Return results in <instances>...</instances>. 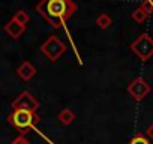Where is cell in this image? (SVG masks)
<instances>
[{"label":"cell","instance_id":"cell-1","mask_svg":"<svg viewBox=\"0 0 153 144\" xmlns=\"http://www.w3.org/2000/svg\"><path fill=\"white\" fill-rule=\"evenodd\" d=\"M76 11L74 0H41L36 12L54 29H60Z\"/></svg>","mask_w":153,"mask_h":144},{"label":"cell","instance_id":"cell-2","mask_svg":"<svg viewBox=\"0 0 153 144\" xmlns=\"http://www.w3.org/2000/svg\"><path fill=\"white\" fill-rule=\"evenodd\" d=\"M8 120H9V123L14 128H17L21 132H26L27 129L33 128L38 123L39 117H38V114L35 111H29V110H12L11 114L8 116Z\"/></svg>","mask_w":153,"mask_h":144},{"label":"cell","instance_id":"cell-3","mask_svg":"<svg viewBox=\"0 0 153 144\" xmlns=\"http://www.w3.org/2000/svg\"><path fill=\"white\" fill-rule=\"evenodd\" d=\"M41 51L44 53V56H47L51 62H56L59 57H62V54L66 51L65 44L57 38V36H50L41 47Z\"/></svg>","mask_w":153,"mask_h":144},{"label":"cell","instance_id":"cell-4","mask_svg":"<svg viewBox=\"0 0 153 144\" xmlns=\"http://www.w3.org/2000/svg\"><path fill=\"white\" fill-rule=\"evenodd\" d=\"M131 48L141 60H147L153 56V39L149 35H141L131 45Z\"/></svg>","mask_w":153,"mask_h":144},{"label":"cell","instance_id":"cell-5","mask_svg":"<svg viewBox=\"0 0 153 144\" xmlns=\"http://www.w3.org/2000/svg\"><path fill=\"white\" fill-rule=\"evenodd\" d=\"M38 107H39V102L29 92L20 93L17 96V99L12 102V110H29V111H35L36 113Z\"/></svg>","mask_w":153,"mask_h":144},{"label":"cell","instance_id":"cell-6","mask_svg":"<svg viewBox=\"0 0 153 144\" xmlns=\"http://www.w3.org/2000/svg\"><path fill=\"white\" fill-rule=\"evenodd\" d=\"M149 92H150V86H149V84L146 83V80H143V78H135V80L129 84V87H128V93H129L135 101L143 99L144 96L149 95Z\"/></svg>","mask_w":153,"mask_h":144},{"label":"cell","instance_id":"cell-7","mask_svg":"<svg viewBox=\"0 0 153 144\" xmlns=\"http://www.w3.org/2000/svg\"><path fill=\"white\" fill-rule=\"evenodd\" d=\"M17 74H18V77H20L21 80L29 81V80H32V78L35 77L36 68H35L30 62H23V63L18 66V69H17Z\"/></svg>","mask_w":153,"mask_h":144},{"label":"cell","instance_id":"cell-8","mask_svg":"<svg viewBox=\"0 0 153 144\" xmlns=\"http://www.w3.org/2000/svg\"><path fill=\"white\" fill-rule=\"evenodd\" d=\"M5 32L12 38V39H18L24 32H26V26H21V24H18L15 20H9L6 24H5Z\"/></svg>","mask_w":153,"mask_h":144},{"label":"cell","instance_id":"cell-9","mask_svg":"<svg viewBox=\"0 0 153 144\" xmlns=\"http://www.w3.org/2000/svg\"><path fill=\"white\" fill-rule=\"evenodd\" d=\"M74 119H75V114H74L71 110H68V108H65V110H62V111L59 113V120H60L63 125H69V123H72Z\"/></svg>","mask_w":153,"mask_h":144},{"label":"cell","instance_id":"cell-10","mask_svg":"<svg viewBox=\"0 0 153 144\" xmlns=\"http://www.w3.org/2000/svg\"><path fill=\"white\" fill-rule=\"evenodd\" d=\"M12 20H15L21 26H26L30 21V17H29V14L26 11H18V12H15V15L12 17Z\"/></svg>","mask_w":153,"mask_h":144},{"label":"cell","instance_id":"cell-11","mask_svg":"<svg viewBox=\"0 0 153 144\" xmlns=\"http://www.w3.org/2000/svg\"><path fill=\"white\" fill-rule=\"evenodd\" d=\"M111 23H113V21H111V17L107 15V14H101V15L96 18V24H99L101 29H107V27H110Z\"/></svg>","mask_w":153,"mask_h":144},{"label":"cell","instance_id":"cell-12","mask_svg":"<svg viewBox=\"0 0 153 144\" xmlns=\"http://www.w3.org/2000/svg\"><path fill=\"white\" fill-rule=\"evenodd\" d=\"M129 144H150V141H149L146 137H143V135H135V137L129 141Z\"/></svg>","mask_w":153,"mask_h":144},{"label":"cell","instance_id":"cell-13","mask_svg":"<svg viewBox=\"0 0 153 144\" xmlns=\"http://www.w3.org/2000/svg\"><path fill=\"white\" fill-rule=\"evenodd\" d=\"M11 144H30V143H29V140H27L24 135H20V137H17Z\"/></svg>","mask_w":153,"mask_h":144}]
</instances>
